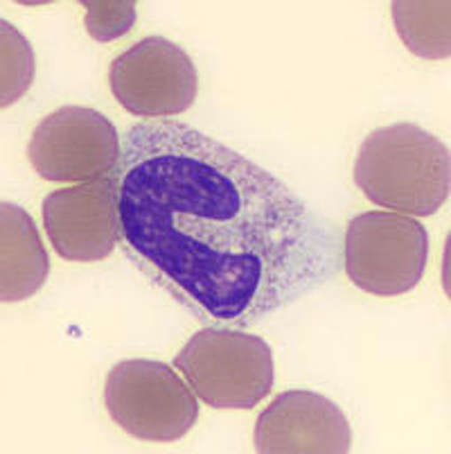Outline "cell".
<instances>
[{
  "instance_id": "1",
  "label": "cell",
  "mask_w": 451,
  "mask_h": 454,
  "mask_svg": "<svg viewBox=\"0 0 451 454\" xmlns=\"http://www.w3.org/2000/svg\"><path fill=\"white\" fill-rule=\"evenodd\" d=\"M122 249L219 328H251L337 267V238L271 172L183 122H140L113 170Z\"/></svg>"
},
{
  "instance_id": "2",
  "label": "cell",
  "mask_w": 451,
  "mask_h": 454,
  "mask_svg": "<svg viewBox=\"0 0 451 454\" xmlns=\"http://www.w3.org/2000/svg\"><path fill=\"white\" fill-rule=\"evenodd\" d=\"M354 184L382 208L429 217L449 200V147L413 122L375 129L354 160Z\"/></svg>"
},
{
  "instance_id": "3",
  "label": "cell",
  "mask_w": 451,
  "mask_h": 454,
  "mask_svg": "<svg viewBox=\"0 0 451 454\" xmlns=\"http://www.w3.org/2000/svg\"><path fill=\"white\" fill-rule=\"evenodd\" d=\"M197 398L214 410H255L273 389V350L242 328L206 325L174 357Z\"/></svg>"
},
{
  "instance_id": "4",
  "label": "cell",
  "mask_w": 451,
  "mask_h": 454,
  "mask_svg": "<svg viewBox=\"0 0 451 454\" xmlns=\"http://www.w3.org/2000/svg\"><path fill=\"white\" fill-rule=\"evenodd\" d=\"M429 233L422 222L402 213L357 215L343 238V267L359 290L400 296L416 290L427 271Z\"/></svg>"
},
{
  "instance_id": "5",
  "label": "cell",
  "mask_w": 451,
  "mask_h": 454,
  "mask_svg": "<svg viewBox=\"0 0 451 454\" xmlns=\"http://www.w3.org/2000/svg\"><path fill=\"white\" fill-rule=\"evenodd\" d=\"M105 404L127 434L152 443H172L188 434L198 419V400L165 362L127 360L106 375Z\"/></svg>"
},
{
  "instance_id": "6",
  "label": "cell",
  "mask_w": 451,
  "mask_h": 454,
  "mask_svg": "<svg viewBox=\"0 0 451 454\" xmlns=\"http://www.w3.org/2000/svg\"><path fill=\"white\" fill-rule=\"evenodd\" d=\"M122 140L113 122L95 109L61 106L32 131L27 159L52 184H84L115 170Z\"/></svg>"
},
{
  "instance_id": "7",
  "label": "cell",
  "mask_w": 451,
  "mask_h": 454,
  "mask_svg": "<svg viewBox=\"0 0 451 454\" xmlns=\"http://www.w3.org/2000/svg\"><path fill=\"white\" fill-rule=\"evenodd\" d=\"M111 93L136 118H172L197 100L198 77L188 52L165 36H147L115 57Z\"/></svg>"
},
{
  "instance_id": "8",
  "label": "cell",
  "mask_w": 451,
  "mask_h": 454,
  "mask_svg": "<svg viewBox=\"0 0 451 454\" xmlns=\"http://www.w3.org/2000/svg\"><path fill=\"white\" fill-rule=\"evenodd\" d=\"M43 226L57 255L70 262H97L122 238L120 195L113 175L74 184L43 200Z\"/></svg>"
},
{
  "instance_id": "9",
  "label": "cell",
  "mask_w": 451,
  "mask_h": 454,
  "mask_svg": "<svg viewBox=\"0 0 451 454\" xmlns=\"http://www.w3.org/2000/svg\"><path fill=\"white\" fill-rule=\"evenodd\" d=\"M260 454H346L353 427L337 403L307 389L283 391L255 423Z\"/></svg>"
},
{
  "instance_id": "10",
  "label": "cell",
  "mask_w": 451,
  "mask_h": 454,
  "mask_svg": "<svg viewBox=\"0 0 451 454\" xmlns=\"http://www.w3.org/2000/svg\"><path fill=\"white\" fill-rule=\"evenodd\" d=\"M50 274V258L27 210L0 204V301L19 303L41 290Z\"/></svg>"
},
{
  "instance_id": "11",
  "label": "cell",
  "mask_w": 451,
  "mask_h": 454,
  "mask_svg": "<svg viewBox=\"0 0 451 454\" xmlns=\"http://www.w3.org/2000/svg\"><path fill=\"white\" fill-rule=\"evenodd\" d=\"M400 39L422 59H447L451 55L449 0H395L391 5Z\"/></svg>"
},
{
  "instance_id": "12",
  "label": "cell",
  "mask_w": 451,
  "mask_h": 454,
  "mask_svg": "<svg viewBox=\"0 0 451 454\" xmlns=\"http://www.w3.org/2000/svg\"><path fill=\"white\" fill-rule=\"evenodd\" d=\"M35 82V51L7 20H0V106L19 102Z\"/></svg>"
},
{
  "instance_id": "13",
  "label": "cell",
  "mask_w": 451,
  "mask_h": 454,
  "mask_svg": "<svg viewBox=\"0 0 451 454\" xmlns=\"http://www.w3.org/2000/svg\"><path fill=\"white\" fill-rule=\"evenodd\" d=\"M86 32L99 43L122 39L136 26L134 0H84Z\"/></svg>"
}]
</instances>
